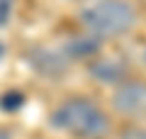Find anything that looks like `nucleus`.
<instances>
[{
    "label": "nucleus",
    "instance_id": "f257e3e1",
    "mask_svg": "<svg viewBox=\"0 0 146 139\" xmlns=\"http://www.w3.org/2000/svg\"><path fill=\"white\" fill-rule=\"evenodd\" d=\"M51 127L76 139H105L110 134V117L90 98H68L51 112Z\"/></svg>",
    "mask_w": 146,
    "mask_h": 139
},
{
    "label": "nucleus",
    "instance_id": "f03ea898",
    "mask_svg": "<svg viewBox=\"0 0 146 139\" xmlns=\"http://www.w3.org/2000/svg\"><path fill=\"white\" fill-rule=\"evenodd\" d=\"M78 20L95 39H112L131 32L139 22L136 7L129 0H90L80 7Z\"/></svg>",
    "mask_w": 146,
    "mask_h": 139
},
{
    "label": "nucleus",
    "instance_id": "7ed1b4c3",
    "mask_svg": "<svg viewBox=\"0 0 146 139\" xmlns=\"http://www.w3.org/2000/svg\"><path fill=\"white\" fill-rule=\"evenodd\" d=\"M112 108L124 117L146 115V81H122L112 93Z\"/></svg>",
    "mask_w": 146,
    "mask_h": 139
},
{
    "label": "nucleus",
    "instance_id": "20e7f679",
    "mask_svg": "<svg viewBox=\"0 0 146 139\" xmlns=\"http://www.w3.org/2000/svg\"><path fill=\"white\" fill-rule=\"evenodd\" d=\"M27 59H29V63H32L39 73H44V76H58V73H63V71H66V66H68V59L63 56L61 51L34 49Z\"/></svg>",
    "mask_w": 146,
    "mask_h": 139
},
{
    "label": "nucleus",
    "instance_id": "39448f33",
    "mask_svg": "<svg viewBox=\"0 0 146 139\" xmlns=\"http://www.w3.org/2000/svg\"><path fill=\"white\" fill-rule=\"evenodd\" d=\"M127 63L119 59H100L90 63V76L98 83H119L127 81Z\"/></svg>",
    "mask_w": 146,
    "mask_h": 139
},
{
    "label": "nucleus",
    "instance_id": "423d86ee",
    "mask_svg": "<svg viewBox=\"0 0 146 139\" xmlns=\"http://www.w3.org/2000/svg\"><path fill=\"white\" fill-rule=\"evenodd\" d=\"M100 51V39L90 34H83V37H73L63 44L61 54L71 61V59H93L95 54Z\"/></svg>",
    "mask_w": 146,
    "mask_h": 139
},
{
    "label": "nucleus",
    "instance_id": "0eeeda50",
    "mask_svg": "<svg viewBox=\"0 0 146 139\" xmlns=\"http://www.w3.org/2000/svg\"><path fill=\"white\" fill-rule=\"evenodd\" d=\"M25 105V95L22 93H17V90H12V93H5L3 98H0V108L3 110H17V108H22Z\"/></svg>",
    "mask_w": 146,
    "mask_h": 139
},
{
    "label": "nucleus",
    "instance_id": "6e6552de",
    "mask_svg": "<svg viewBox=\"0 0 146 139\" xmlns=\"http://www.w3.org/2000/svg\"><path fill=\"white\" fill-rule=\"evenodd\" d=\"M119 139H146V127H129L119 134Z\"/></svg>",
    "mask_w": 146,
    "mask_h": 139
},
{
    "label": "nucleus",
    "instance_id": "1a4fd4ad",
    "mask_svg": "<svg viewBox=\"0 0 146 139\" xmlns=\"http://www.w3.org/2000/svg\"><path fill=\"white\" fill-rule=\"evenodd\" d=\"M10 12H12V0H0V27L10 20Z\"/></svg>",
    "mask_w": 146,
    "mask_h": 139
},
{
    "label": "nucleus",
    "instance_id": "9d476101",
    "mask_svg": "<svg viewBox=\"0 0 146 139\" xmlns=\"http://www.w3.org/2000/svg\"><path fill=\"white\" fill-rule=\"evenodd\" d=\"M3 54H5V46H3V41H0V59H3Z\"/></svg>",
    "mask_w": 146,
    "mask_h": 139
},
{
    "label": "nucleus",
    "instance_id": "9b49d317",
    "mask_svg": "<svg viewBox=\"0 0 146 139\" xmlns=\"http://www.w3.org/2000/svg\"><path fill=\"white\" fill-rule=\"evenodd\" d=\"M144 59H146V51H144Z\"/></svg>",
    "mask_w": 146,
    "mask_h": 139
}]
</instances>
